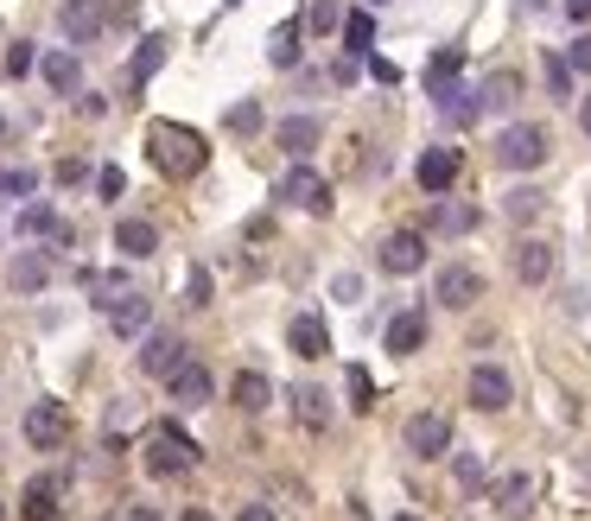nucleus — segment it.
<instances>
[{
	"label": "nucleus",
	"mask_w": 591,
	"mask_h": 521,
	"mask_svg": "<svg viewBox=\"0 0 591 521\" xmlns=\"http://www.w3.org/2000/svg\"><path fill=\"white\" fill-rule=\"evenodd\" d=\"M306 26H312V32H337V26H344V20H337V0H312Z\"/></svg>",
	"instance_id": "58836bf2"
},
{
	"label": "nucleus",
	"mask_w": 591,
	"mask_h": 521,
	"mask_svg": "<svg viewBox=\"0 0 591 521\" xmlns=\"http://www.w3.org/2000/svg\"><path fill=\"white\" fill-rule=\"evenodd\" d=\"M230 394H235V407H242V414H261V407L274 401V389H267V375H261V369H242V375L230 382Z\"/></svg>",
	"instance_id": "393cba45"
},
{
	"label": "nucleus",
	"mask_w": 591,
	"mask_h": 521,
	"mask_svg": "<svg viewBox=\"0 0 591 521\" xmlns=\"http://www.w3.org/2000/svg\"><path fill=\"white\" fill-rule=\"evenodd\" d=\"M235 521H274V509H267V502H242V515Z\"/></svg>",
	"instance_id": "8fccbe9b"
},
{
	"label": "nucleus",
	"mask_w": 591,
	"mask_h": 521,
	"mask_svg": "<svg viewBox=\"0 0 591 521\" xmlns=\"http://www.w3.org/2000/svg\"><path fill=\"white\" fill-rule=\"evenodd\" d=\"M286 350H293V357H325V350H331V338H325V318L318 312H299L293 318V325H286Z\"/></svg>",
	"instance_id": "aec40b11"
},
{
	"label": "nucleus",
	"mask_w": 591,
	"mask_h": 521,
	"mask_svg": "<svg viewBox=\"0 0 591 521\" xmlns=\"http://www.w3.org/2000/svg\"><path fill=\"white\" fill-rule=\"evenodd\" d=\"M515 274H521V287H547V280H553V242L521 235V242H515Z\"/></svg>",
	"instance_id": "2eb2a0df"
},
{
	"label": "nucleus",
	"mask_w": 591,
	"mask_h": 521,
	"mask_svg": "<svg viewBox=\"0 0 591 521\" xmlns=\"http://www.w3.org/2000/svg\"><path fill=\"white\" fill-rule=\"evenodd\" d=\"M166 389H172V401H179V407H210L217 382H210V369H204V363H191V357H184V363L166 375Z\"/></svg>",
	"instance_id": "ddd939ff"
},
{
	"label": "nucleus",
	"mask_w": 591,
	"mask_h": 521,
	"mask_svg": "<svg viewBox=\"0 0 591 521\" xmlns=\"http://www.w3.org/2000/svg\"><path fill=\"white\" fill-rule=\"evenodd\" d=\"M299 20H286V26H274V39H267V64H274V71H293V64H299Z\"/></svg>",
	"instance_id": "cd10ccee"
},
{
	"label": "nucleus",
	"mask_w": 591,
	"mask_h": 521,
	"mask_svg": "<svg viewBox=\"0 0 591 521\" xmlns=\"http://www.w3.org/2000/svg\"><path fill=\"white\" fill-rule=\"evenodd\" d=\"M191 465H198V445L166 419L154 439H147V470H154V477H179V470H191Z\"/></svg>",
	"instance_id": "7ed1b4c3"
},
{
	"label": "nucleus",
	"mask_w": 591,
	"mask_h": 521,
	"mask_svg": "<svg viewBox=\"0 0 591 521\" xmlns=\"http://www.w3.org/2000/svg\"><path fill=\"white\" fill-rule=\"evenodd\" d=\"M96 191H103V198H122V191H128V172H122V166H103V172H96Z\"/></svg>",
	"instance_id": "79ce46f5"
},
{
	"label": "nucleus",
	"mask_w": 591,
	"mask_h": 521,
	"mask_svg": "<svg viewBox=\"0 0 591 521\" xmlns=\"http://www.w3.org/2000/svg\"><path fill=\"white\" fill-rule=\"evenodd\" d=\"M452 477H458V490H484V465H477L471 451H458V458H452Z\"/></svg>",
	"instance_id": "e433bc0d"
},
{
	"label": "nucleus",
	"mask_w": 591,
	"mask_h": 521,
	"mask_svg": "<svg viewBox=\"0 0 591 521\" xmlns=\"http://www.w3.org/2000/svg\"><path fill=\"white\" fill-rule=\"evenodd\" d=\"M362 64H369V77H376V83H388V89L401 83V64H388V57H376V52H369Z\"/></svg>",
	"instance_id": "c03bdc74"
},
{
	"label": "nucleus",
	"mask_w": 591,
	"mask_h": 521,
	"mask_svg": "<svg viewBox=\"0 0 591 521\" xmlns=\"http://www.w3.org/2000/svg\"><path fill=\"white\" fill-rule=\"evenodd\" d=\"M115 248L128 260H147V255H159V230L147 216H122V223H115Z\"/></svg>",
	"instance_id": "4be33fe9"
},
{
	"label": "nucleus",
	"mask_w": 591,
	"mask_h": 521,
	"mask_svg": "<svg viewBox=\"0 0 591 521\" xmlns=\"http://www.w3.org/2000/svg\"><path fill=\"white\" fill-rule=\"evenodd\" d=\"M433 108L452 121V128H471V121L484 115V96H477V89H464V83L452 77V83H439V89H433Z\"/></svg>",
	"instance_id": "4468645a"
},
{
	"label": "nucleus",
	"mask_w": 591,
	"mask_h": 521,
	"mask_svg": "<svg viewBox=\"0 0 591 521\" xmlns=\"http://www.w3.org/2000/svg\"><path fill=\"white\" fill-rule=\"evenodd\" d=\"M566 64H572L579 77H591V26H579V39L566 45Z\"/></svg>",
	"instance_id": "4c0bfd02"
},
{
	"label": "nucleus",
	"mask_w": 591,
	"mask_h": 521,
	"mask_svg": "<svg viewBox=\"0 0 591 521\" xmlns=\"http://www.w3.org/2000/svg\"><path fill=\"white\" fill-rule=\"evenodd\" d=\"M376 52V20L369 13H344V57H369Z\"/></svg>",
	"instance_id": "c756f323"
},
{
	"label": "nucleus",
	"mask_w": 591,
	"mask_h": 521,
	"mask_svg": "<svg viewBox=\"0 0 591 521\" xmlns=\"http://www.w3.org/2000/svg\"><path fill=\"white\" fill-rule=\"evenodd\" d=\"M509 401H515L509 369H496V363H477V369H471V407H477V414H503Z\"/></svg>",
	"instance_id": "9b49d317"
},
{
	"label": "nucleus",
	"mask_w": 591,
	"mask_h": 521,
	"mask_svg": "<svg viewBox=\"0 0 591 521\" xmlns=\"http://www.w3.org/2000/svg\"><path fill=\"white\" fill-rule=\"evenodd\" d=\"M477 96H484V108H515L521 103V77H515V71H489Z\"/></svg>",
	"instance_id": "c85d7f7f"
},
{
	"label": "nucleus",
	"mask_w": 591,
	"mask_h": 521,
	"mask_svg": "<svg viewBox=\"0 0 591 521\" xmlns=\"http://www.w3.org/2000/svg\"><path fill=\"white\" fill-rule=\"evenodd\" d=\"M32 191H39V172H32V166H0V198L20 204V198H32Z\"/></svg>",
	"instance_id": "2f4dec72"
},
{
	"label": "nucleus",
	"mask_w": 591,
	"mask_h": 521,
	"mask_svg": "<svg viewBox=\"0 0 591 521\" xmlns=\"http://www.w3.org/2000/svg\"><path fill=\"white\" fill-rule=\"evenodd\" d=\"M39 71H45V83H52L57 96H71L83 83V64H77V52H45L39 57Z\"/></svg>",
	"instance_id": "5701e85b"
},
{
	"label": "nucleus",
	"mask_w": 591,
	"mask_h": 521,
	"mask_svg": "<svg viewBox=\"0 0 591 521\" xmlns=\"http://www.w3.org/2000/svg\"><path fill=\"white\" fill-rule=\"evenodd\" d=\"M32 71V45L20 39V45H7V77H27Z\"/></svg>",
	"instance_id": "37998d69"
},
{
	"label": "nucleus",
	"mask_w": 591,
	"mask_h": 521,
	"mask_svg": "<svg viewBox=\"0 0 591 521\" xmlns=\"http://www.w3.org/2000/svg\"><path fill=\"white\" fill-rule=\"evenodd\" d=\"M464 71V52L458 45H445V52H433V64H426V89H439V83H452Z\"/></svg>",
	"instance_id": "72a5a7b5"
},
{
	"label": "nucleus",
	"mask_w": 591,
	"mask_h": 521,
	"mask_svg": "<svg viewBox=\"0 0 591 521\" xmlns=\"http://www.w3.org/2000/svg\"><path fill=\"white\" fill-rule=\"evenodd\" d=\"M350 394H357V407H376V389H369V375L350 369Z\"/></svg>",
	"instance_id": "de8ad7c7"
},
{
	"label": "nucleus",
	"mask_w": 591,
	"mask_h": 521,
	"mask_svg": "<svg viewBox=\"0 0 591 521\" xmlns=\"http://www.w3.org/2000/svg\"><path fill=\"white\" fill-rule=\"evenodd\" d=\"M547 153H553V140H547L540 121H515V128H503L496 140H489V159H496L503 172H535Z\"/></svg>",
	"instance_id": "f03ea898"
},
{
	"label": "nucleus",
	"mask_w": 591,
	"mask_h": 521,
	"mask_svg": "<svg viewBox=\"0 0 591 521\" xmlns=\"http://www.w3.org/2000/svg\"><path fill=\"white\" fill-rule=\"evenodd\" d=\"M71 439V407L64 401H32L27 407V445L32 451H57Z\"/></svg>",
	"instance_id": "39448f33"
},
{
	"label": "nucleus",
	"mask_w": 591,
	"mask_h": 521,
	"mask_svg": "<svg viewBox=\"0 0 591 521\" xmlns=\"http://www.w3.org/2000/svg\"><path fill=\"white\" fill-rule=\"evenodd\" d=\"M547 89H553V96H572V64H566V57H547Z\"/></svg>",
	"instance_id": "ea45409f"
},
{
	"label": "nucleus",
	"mask_w": 591,
	"mask_h": 521,
	"mask_svg": "<svg viewBox=\"0 0 591 521\" xmlns=\"http://www.w3.org/2000/svg\"><path fill=\"white\" fill-rule=\"evenodd\" d=\"M103 26H108V7H103V0H64V7H57V32H64L71 45H96V39H103Z\"/></svg>",
	"instance_id": "423d86ee"
},
{
	"label": "nucleus",
	"mask_w": 591,
	"mask_h": 521,
	"mask_svg": "<svg viewBox=\"0 0 591 521\" xmlns=\"http://www.w3.org/2000/svg\"><path fill=\"white\" fill-rule=\"evenodd\" d=\"M585 490H591V458H585Z\"/></svg>",
	"instance_id": "5fc2aeb1"
},
{
	"label": "nucleus",
	"mask_w": 591,
	"mask_h": 521,
	"mask_svg": "<svg viewBox=\"0 0 591 521\" xmlns=\"http://www.w3.org/2000/svg\"><path fill=\"white\" fill-rule=\"evenodd\" d=\"M286 401H293V419H299L306 433H325V426H331V394L318 389V382H299Z\"/></svg>",
	"instance_id": "a211bd4d"
},
{
	"label": "nucleus",
	"mask_w": 591,
	"mask_h": 521,
	"mask_svg": "<svg viewBox=\"0 0 591 521\" xmlns=\"http://www.w3.org/2000/svg\"><path fill=\"white\" fill-rule=\"evenodd\" d=\"M7 287L13 293H45L52 287V255H45V248H27V255L7 267Z\"/></svg>",
	"instance_id": "6ab92c4d"
},
{
	"label": "nucleus",
	"mask_w": 591,
	"mask_h": 521,
	"mask_svg": "<svg viewBox=\"0 0 591 521\" xmlns=\"http://www.w3.org/2000/svg\"><path fill=\"white\" fill-rule=\"evenodd\" d=\"M376 260H382V274H420V267H426V235L394 230L382 248H376Z\"/></svg>",
	"instance_id": "f8f14e48"
},
{
	"label": "nucleus",
	"mask_w": 591,
	"mask_h": 521,
	"mask_svg": "<svg viewBox=\"0 0 591 521\" xmlns=\"http://www.w3.org/2000/svg\"><path fill=\"white\" fill-rule=\"evenodd\" d=\"M579 128L591 134V96H585V103H579Z\"/></svg>",
	"instance_id": "3c124183"
},
{
	"label": "nucleus",
	"mask_w": 591,
	"mask_h": 521,
	"mask_svg": "<svg viewBox=\"0 0 591 521\" xmlns=\"http://www.w3.org/2000/svg\"><path fill=\"white\" fill-rule=\"evenodd\" d=\"M89 179V166L83 159H57V184H83Z\"/></svg>",
	"instance_id": "49530a36"
},
{
	"label": "nucleus",
	"mask_w": 591,
	"mask_h": 521,
	"mask_svg": "<svg viewBox=\"0 0 591 521\" xmlns=\"http://www.w3.org/2000/svg\"><path fill=\"white\" fill-rule=\"evenodd\" d=\"M388 521H420V515H388Z\"/></svg>",
	"instance_id": "6e6d98bb"
},
{
	"label": "nucleus",
	"mask_w": 591,
	"mask_h": 521,
	"mask_svg": "<svg viewBox=\"0 0 591 521\" xmlns=\"http://www.w3.org/2000/svg\"><path fill=\"white\" fill-rule=\"evenodd\" d=\"M458 172H464L458 147H426V153H420V166H413V179H420V191H426V198H445V191L458 184Z\"/></svg>",
	"instance_id": "9d476101"
},
{
	"label": "nucleus",
	"mask_w": 591,
	"mask_h": 521,
	"mask_svg": "<svg viewBox=\"0 0 591 521\" xmlns=\"http://www.w3.org/2000/svg\"><path fill=\"white\" fill-rule=\"evenodd\" d=\"M159 64H166V39L154 32V39H140V52H134V64H128V83L134 89H147V83L159 77Z\"/></svg>",
	"instance_id": "a878e982"
},
{
	"label": "nucleus",
	"mask_w": 591,
	"mask_h": 521,
	"mask_svg": "<svg viewBox=\"0 0 591 521\" xmlns=\"http://www.w3.org/2000/svg\"><path fill=\"white\" fill-rule=\"evenodd\" d=\"M426 230L471 235V230H477V204H433V210H426Z\"/></svg>",
	"instance_id": "b1692460"
},
{
	"label": "nucleus",
	"mask_w": 591,
	"mask_h": 521,
	"mask_svg": "<svg viewBox=\"0 0 591 521\" xmlns=\"http://www.w3.org/2000/svg\"><path fill=\"white\" fill-rule=\"evenodd\" d=\"M369 7H382V0H369Z\"/></svg>",
	"instance_id": "4d7b16f0"
},
{
	"label": "nucleus",
	"mask_w": 591,
	"mask_h": 521,
	"mask_svg": "<svg viewBox=\"0 0 591 521\" xmlns=\"http://www.w3.org/2000/svg\"><path fill=\"white\" fill-rule=\"evenodd\" d=\"M433 299L445 306V312H471V306L484 299V274H477V267H464V260H452V267H439Z\"/></svg>",
	"instance_id": "20e7f679"
},
{
	"label": "nucleus",
	"mask_w": 591,
	"mask_h": 521,
	"mask_svg": "<svg viewBox=\"0 0 591 521\" xmlns=\"http://www.w3.org/2000/svg\"><path fill=\"white\" fill-rule=\"evenodd\" d=\"M184 363V343L172 338V331H147V343H140V375H172V369Z\"/></svg>",
	"instance_id": "dca6fc26"
},
{
	"label": "nucleus",
	"mask_w": 591,
	"mask_h": 521,
	"mask_svg": "<svg viewBox=\"0 0 591 521\" xmlns=\"http://www.w3.org/2000/svg\"><path fill=\"white\" fill-rule=\"evenodd\" d=\"M401 439H408L413 458H445V451H452V419L439 414V407H426V414L408 419V433H401Z\"/></svg>",
	"instance_id": "6e6552de"
},
{
	"label": "nucleus",
	"mask_w": 591,
	"mask_h": 521,
	"mask_svg": "<svg viewBox=\"0 0 591 521\" xmlns=\"http://www.w3.org/2000/svg\"><path fill=\"white\" fill-rule=\"evenodd\" d=\"M184 306H210V274H204V267H191V280H184Z\"/></svg>",
	"instance_id": "a19ab883"
},
{
	"label": "nucleus",
	"mask_w": 591,
	"mask_h": 521,
	"mask_svg": "<svg viewBox=\"0 0 591 521\" xmlns=\"http://www.w3.org/2000/svg\"><path fill=\"white\" fill-rule=\"evenodd\" d=\"M179 521H210V509H184V515Z\"/></svg>",
	"instance_id": "603ef678"
},
{
	"label": "nucleus",
	"mask_w": 591,
	"mask_h": 521,
	"mask_svg": "<svg viewBox=\"0 0 591 521\" xmlns=\"http://www.w3.org/2000/svg\"><path fill=\"white\" fill-rule=\"evenodd\" d=\"M230 7H235V0H230Z\"/></svg>",
	"instance_id": "13d9d810"
},
{
	"label": "nucleus",
	"mask_w": 591,
	"mask_h": 521,
	"mask_svg": "<svg viewBox=\"0 0 591 521\" xmlns=\"http://www.w3.org/2000/svg\"><path fill=\"white\" fill-rule=\"evenodd\" d=\"M540 204H547V198H540L535 184H515L509 198H503V216H509V223H535Z\"/></svg>",
	"instance_id": "7c9ffc66"
},
{
	"label": "nucleus",
	"mask_w": 591,
	"mask_h": 521,
	"mask_svg": "<svg viewBox=\"0 0 591 521\" xmlns=\"http://www.w3.org/2000/svg\"><path fill=\"white\" fill-rule=\"evenodd\" d=\"M382 343H388V357H413V350L426 343V312H420V306L394 312L388 318V331H382Z\"/></svg>",
	"instance_id": "f3484780"
},
{
	"label": "nucleus",
	"mask_w": 591,
	"mask_h": 521,
	"mask_svg": "<svg viewBox=\"0 0 591 521\" xmlns=\"http://www.w3.org/2000/svg\"><path fill=\"white\" fill-rule=\"evenodd\" d=\"M64 223L52 216V204H27L20 210V235H57Z\"/></svg>",
	"instance_id": "c9c22d12"
},
{
	"label": "nucleus",
	"mask_w": 591,
	"mask_h": 521,
	"mask_svg": "<svg viewBox=\"0 0 591 521\" xmlns=\"http://www.w3.org/2000/svg\"><path fill=\"white\" fill-rule=\"evenodd\" d=\"M331 293H337V306H357V299H362V280H357V274H337Z\"/></svg>",
	"instance_id": "a18cd8bd"
},
{
	"label": "nucleus",
	"mask_w": 591,
	"mask_h": 521,
	"mask_svg": "<svg viewBox=\"0 0 591 521\" xmlns=\"http://www.w3.org/2000/svg\"><path fill=\"white\" fill-rule=\"evenodd\" d=\"M535 477H528V470H509V477H496V483H489V502H496V515L503 521H528L535 515Z\"/></svg>",
	"instance_id": "1a4fd4ad"
},
{
	"label": "nucleus",
	"mask_w": 591,
	"mask_h": 521,
	"mask_svg": "<svg viewBox=\"0 0 591 521\" xmlns=\"http://www.w3.org/2000/svg\"><path fill=\"white\" fill-rule=\"evenodd\" d=\"M134 521H159V515H154V509H134Z\"/></svg>",
	"instance_id": "864d4df0"
},
{
	"label": "nucleus",
	"mask_w": 591,
	"mask_h": 521,
	"mask_svg": "<svg viewBox=\"0 0 591 521\" xmlns=\"http://www.w3.org/2000/svg\"><path fill=\"white\" fill-rule=\"evenodd\" d=\"M147 318H154V306H147L140 293H128V299L108 312V325H115V338H140V331H147Z\"/></svg>",
	"instance_id": "bb28decb"
},
{
	"label": "nucleus",
	"mask_w": 591,
	"mask_h": 521,
	"mask_svg": "<svg viewBox=\"0 0 591 521\" xmlns=\"http://www.w3.org/2000/svg\"><path fill=\"white\" fill-rule=\"evenodd\" d=\"M223 128H230V134H242V140H249V134H261V103H255V96H242V103H230V115H223Z\"/></svg>",
	"instance_id": "473e14b6"
},
{
	"label": "nucleus",
	"mask_w": 591,
	"mask_h": 521,
	"mask_svg": "<svg viewBox=\"0 0 591 521\" xmlns=\"http://www.w3.org/2000/svg\"><path fill=\"white\" fill-rule=\"evenodd\" d=\"M274 140H281V147H286L293 159H306L312 147L325 140V121H318V115H286L281 128H274Z\"/></svg>",
	"instance_id": "412c9836"
},
{
	"label": "nucleus",
	"mask_w": 591,
	"mask_h": 521,
	"mask_svg": "<svg viewBox=\"0 0 591 521\" xmlns=\"http://www.w3.org/2000/svg\"><path fill=\"white\" fill-rule=\"evenodd\" d=\"M147 153H154V166L166 179H198L210 147H204V134L184 128V121H154V128H147Z\"/></svg>",
	"instance_id": "f257e3e1"
},
{
	"label": "nucleus",
	"mask_w": 591,
	"mask_h": 521,
	"mask_svg": "<svg viewBox=\"0 0 591 521\" xmlns=\"http://www.w3.org/2000/svg\"><path fill=\"white\" fill-rule=\"evenodd\" d=\"M281 198H286L293 210H306V216H331V184L318 179L312 166H293V172H286V179H281Z\"/></svg>",
	"instance_id": "0eeeda50"
},
{
	"label": "nucleus",
	"mask_w": 591,
	"mask_h": 521,
	"mask_svg": "<svg viewBox=\"0 0 591 521\" xmlns=\"http://www.w3.org/2000/svg\"><path fill=\"white\" fill-rule=\"evenodd\" d=\"M27 521H57V483H32L27 490Z\"/></svg>",
	"instance_id": "f704fd0d"
},
{
	"label": "nucleus",
	"mask_w": 591,
	"mask_h": 521,
	"mask_svg": "<svg viewBox=\"0 0 591 521\" xmlns=\"http://www.w3.org/2000/svg\"><path fill=\"white\" fill-rule=\"evenodd\" d=\"M566 20H572V26H591V0H566Z\"/></svg>",
	"instance_id": "09e8293b"
}]
</instances>
